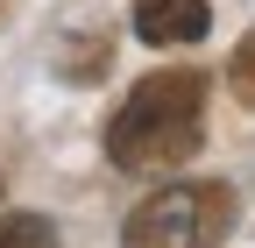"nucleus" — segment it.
<instances>
[{
  "mask_svg": "<svg viewBox=\"0 0 255 248\" xmlns=\"http://www.w3.org/2000/svg\"><path fill=\"white\" fill-rule=\"evenodd\" d=\"M206 92H213V78L191 64L149 71L107 121V163L128 177H156V170L191 163L206 142Z\"/></svg>",
  "mask_w": 255,
  "mask_h": 248,
  "instance_id": "f257e3e1",
  "label": "nucleus"
},
{
  "mask_svg": "<svg viewBox=\"0 0 255 248\" xmlns=\"http://www.w3.org/2000/svg\"><path fill=\"white\" fill-rule=\"evenodd\" d=\"M241 220V199L234 184L220 177H184L149 192L135 213L121 220V248H220Z\"/></svg>",
  "mask_w": 255,
  "mask_h": 248,
  "instance_id": "f03ea898",
  "label": "nucleus"
},
{
  "mask_svg": "<svg viewBox=\"0 0 255 248\" xmlns=\"http://www.w3.org/2000/svg\"><path fill=\"white\" fill-rule=\"evenodd\" d=\"M213 7L206 0H135V36L149 50H184V43H206Z\"/></svg>",
  "mask_w": 255,
  "mask_h": 248,
  "instance_id": "7ed1b4c3",
  "label": "nucleus"
},
{
  "mask_svg": "<svg viewBox=\"0 0 255 248\" xmlns=\"http://www.w3.org/2000/svg\"><path fill=\"white\" fill-rule=\"evenodd\" d=\"M0 248H57V227L43 213H7L0 220Z\"/></svg>",
  "mask_w": 255,
  "mask_h": 248,
  "instance_id": "20e7f679",
  "label": "nucleus"
},
{
  "mask_svg": "<svg viewBox=\"0 0 255 248\" xmlns=\"http://www.w3.org/2000/svg\"><path fill=\"white\" fill-rule=\"evenodd\" d=\"M227 92L255 114V28H248V36L234 43V57H227Z\"/></svg>",
  "mask_w": 255,
  "mask_h": 248,
  "instance_id": "39448f33",
  "label": "nucleus"
},
{
  "mask_svg": "<svg viewBox=\"0 0 255 248\" xmlns=\"http://www.w3.org/2000/svg\"><path fill=\"white\" fill-rule=\"evenodd\" d=\"M114 64V36H78L71 43V64H64V71H71V78H100Z\"/></svg>",
  "mask_w": 255,
  "mask_h": 248,
  "instance_id": "423d86ee",
  "label": "nucleus"
},
{
  "mask_svg": "<svg viewBox=\"0 0 255 248\" xmlns=\"http://www.w3.org/2000/svg\"><path fill=\"white\" fill-rule=\"evenodd\" d=\"M0 192H7V177H0Z\"/></svg>",
  "mask_w": 255,
  "mask_h": 248,
  "instance_id": "0eeeda50",
  "label": "nucleus"
}]
</instances>
